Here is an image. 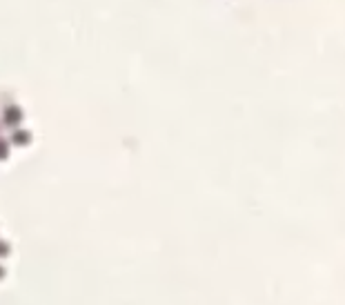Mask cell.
Listing matches in <instances>:
<instances>
[{
  "label": "cell",
  "mask_w": 345,
  "mask_h": 305,
  "mask_svg": "<svg viewBox=\"0 0 345 305\" xmlns=\"http://www.w3.org/2000/svg\"><path fill=\"white\" fill-rule=\"evenodd\" d=\"M29 140H32V134H29V132L18 130V127H16V130H11V143H14V145H25V143H29Z\"/></svg>",
  "instance_id": "2"
},
{
  "label": "cell",
  "mask_w": 345,
  "mask_h": 305,
  "mask_svg": "<svg viewBox=\"0 0 345 305\" xmlns=\"http://www.w3.org/2000/svg\"><path fill=\"white\" fill-rule=\"evenodd\" d=\"M7 156H9V140L0 138V161H5Z\"/></svg>",
  "instance_id": "3"
},
{
  "label": "cell",
  "mask_w": 345,
  "mask_h": 305,
  "mask_svg": "<svg viewBox=\"0 0 345 305\" xmlns=\"http://www.w3.org/2000/svg\"><path fill=\"white\" fill-rule=\"evenodd\" d=\"M22 120V109L18 107V105H7L3 111V123L7 127H11V130H16V127L20 125Z\"/></svg>",
  "instance_id": "1"
},
{
  "label": "cell",
  "mask_w": 345,
  "mask_h": 305,
  "mask_svg": "<svg viewBox=\"0 0 345 305\" xmlns=\"http://www.w3.org/2000/svg\"><path fill=\"white\" fill-rule=\"evenodd\" d=\"M7 254H9V243L7 240H0V259H5Z\"/></svg>",
  "instance_id": "4"
},
{
  "label": "cell",
  "mask_w": 345,
  "mask_h": 305,
  "mask_svg": "<svg viewBox=\"0 0 345 305\" xmlns=\"http://www.w3.org/2000/svg\"><path fill=\"white\" fill-rule=\"evenodd\" d=\"M5 277V269H3V265H0V279H3Z\"/></svg>",
  "instance_id": "5"
}]
</instances>
